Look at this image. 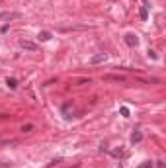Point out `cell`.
Listing matches in <instances>:
<instances>
[{"instance_id": "obj_8", "label": "cell", "mask_w": 166, "mask_h": 168, "mask_svg": "<svg viewBox=\"0 0 166 168\" xmlns=\"http://www.w3.org/2000/svg\"><path fill=\"white\" fill-rule=\"evenodd\" d=\"M139 16H141V20H147V18H148V8H147V6H141Z\"/></svg>"}, {"instance_id": "obj_3", "label": "cell", "mask_w": 166, "mask_h": 168, "mask_svg": "<svg viewBox=\"0 0 166 168\" xmlns=\"http://www.w3.org/2000/svg\"><path fill=\"white\" fill-rule=\"evenodd\" d=\"M106 59H107L106 53H98V55H94L92 59H90V65H100V63H104Z\"/></svg>"}, {"instance_id": "obj_10", "label": "cell", "mask_w": 166, "mask_h": 168, "mask_svg": "<svg viewBox=\"0 0 166 168\" xmlns=\"http://www.w3.org/2000/svg\"><path fill=\"white\" fill-rule=\"evenodd\" d=\"M6 84H8V88H16V86H18V80L16 78H8Z\"/></svg>"}, {"instance_id": "obj_1", "label": "cell", "mask_w": 166, "mask_h": 168, "mask_svg": "<svg viewBox=\"0 0 166 168\" xmlns=\"http://www.w3.org/2000/svg\"><path fill=\"white\" fill-rule=\"evenodd\" d=\"M22 14H18V12H2L0 14V22H6V20H18Z\"/></svg>"}, {"instance_id": "obj_9", "label": "cell", "mask_w": 166, "mask_h": 168, "mask_svg": "<svg viewBox=\"0 0 166 168\" xmlns=\"http://www.w3.org/2000/svg\"><path fill=\"white\" fill-rule=\"evenodd\" d=\"M37 37H39L41 41H49V39H51V33H49V31H41Z\"/></svg>"}, {"instance_id": "obj_5", "label": "cell", "mask_w": 166, "mask_h": 168, "mask_svg": "<svg viewBox=\"0 0 166 168\" xmlns=\"http://www.w3.org/2000/svg\"><path fill=\"white\" fill-rule=\"evenodd\" d=\"M104 80H115V82H123V80H125V76H121V74H106V76H104Z\"/></svg>"}, {"instance_id": "obj_11", "label": "cell", "mask_w": 166, "mask_h": 168, "mask_svg": "<svg viewBox=\"0 0 166 168\" xmlns=\"http://www.w3.org/2000/svg\"><path fill=\"white\" fill-rule=\"evenodd\" d=\"M119 113H121L123 117H129V109H127L125 106H123V108H119Z\"/></svg>"}, {"instance_id": "obj_15", "label": "cell", "mask_w": 166, "mask_h": 168, "mask_svg": "<svg viewBox=\"0 0 166 168\" xmlns=\"http://www.w3.org/2000/svg\"><path fill=\"white\" fill-rule=\"evenodd\" d=\"M156 168H166V164H164L162 160H158V164H156Z\"/></svg>"}, {"instance_id": "obj_12", "label": "cell", "mask_w": 166, "mask_h": 168, "mask_svg": "<svg viewBox=\"0 0 166 168\" xmlns=\"http://www.w3.org/2000/svg\"><path fill=\"white\" fill-rule=\"evenodd\" d=\"M61 162H63V158H55V160H51V162H49V168H51V166H55V164H61Z\"/></svg>"}, {"instance_id": "obj_14", "label": "cell", "mask_w": 166, "mask_h": 168, "mask_svg": "<svg viewBox=\"0 0 166 168\" xmlns=\"http://www.w3.org/2000/svg\"><path fill=\"white\" fill-rule=\"evenodd\" d=\"M141 168H152V162H145V164H141Z\"/></svg>"}, {"instance_id": "obj_4", "label": "cell", "mask_w": 166, "mask_h": 168, "mask_svg": "<svg viewBox=\"0 0 166 168\" xmlns=\"http://www.w3.org/2000/svg\"><path fill=\"white\" fill-rule=\"evenodd\" d=\"M125 43L129 45V47H135V45L139 43V37H137L135 33H127V35H125Z\"/></svg>"}, {"instance_id": "obj_2", "label": "cell", "mask_w": 166, "mask_h": 168, "mask_svg": "<svg viewBox=\"0 0 166 168\" xmlns=\"http://www.w3.org/2000/svg\"><path fill=\"white\" fill-rule=\"evenodd\" d=\"M20 47L26 49V51H37V43L27 41V39H22V41H20Z\"/></svg>"}, {"instance_id": "obj_6", "label": "cell", "mask_w": 166, "mask_h": 168, "mask_svg": "<svg viewBox=\"0 0 166 168\" xmlns=\"http://www.w3.org/2000/svg\"><path fill=\"white\" fill-rule=\"evenodd\" d=\"M143 141V135H141V131H135V133L131 135V143H141Z\"/></svg>"}, {"instance_id": "obj_7", "label": "cell", "mask_w": 166, "mask_h": 168, "mask_svg": "<svg viewBox=\"0 0 166 168\" xmlns=\"http://www.w3.org/2000/svg\"><path fill=\"white\" fill-rule=\"evenodd\" d=\"M111 154H113V157L115 158H123V157H125V151H123V149H115V151H111Z\"/></svg>"}, {"instance_id": "obj_13", "label": "cell", "mask_w": 166, "mask_h": 168, "mask_svg": "<svg viewBox=\"0 0 166 168\" xmlns=\"http://www.w3.org/2000/svg\"><path fill=\"white\" fill-rule=\"evenodd\" d=\"M31 129H33V125H31V123H27V125H24V127H22V131H24V133H30Z\"/></svg>"}]
</instances>
